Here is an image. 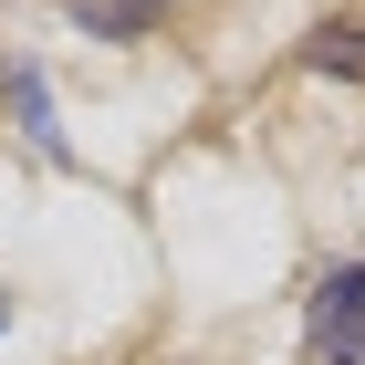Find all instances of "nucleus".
<instances>
[{
    "instance_id": "1",
    "label": "nucleus",
    "mask_w": 365,
    "mask_h": 365,
    "mask_svg": "<svg viewBox=\"0 0 365 365\" xmlns=\"http://www.w3.org/2000/svg\"><path fill=\"white\" fill-rule=\"evenodd\" d=\"M303 344H313V365H355L365 355V272H334L324 292H313Z\"/></svg>"
},
{
    "instance_id": "2",
    "label": "nucleus",
    "mask_w": 365,
    "mask_h": 365,
    "mask_svg": "<svg viewBox=\"0 0 365 365\" xmlns=\"http://www.w3.org/2000/svg\"><path fill=\"white\" fill-rule=\"evenodd\" d=\"M63 11H73L94 42H136V31H157V21H168V0H63Z\"/></svg>"
},
{
    "instance_id": "3",
    "label": "nucleus",
    "mask_w": 365,
    "mask_h": 365,
    "mask_svg": "<svg viewBox=\"0 0 365 365\" xmlns=\"http://www.w3.org/2000/svg\"><path fill=\"white\" fill-rule=\"evenodd\" d=\"M11 115H21V136H31V157H63V125H53V94H42V73H11Z\"/></svg>"
},
{
    "instance_id": "4",
    "label": "nucleus",
    "mask_w": 365,
    "mask_h": 365,
    "mask_svg": "<svg viewBox=\"0 0 365 365\" xmlns=\"http://www.w3.org/2000/svg\"><path fill=\"white\" fill-rule=\"evenodd\" d=\"M313 63L324 73H365V21H324L313 31Z\"/></svg>"
},
{
    "instance_id": "5",
    "label": "nucleus",
    "mask_w": 365,
    "mask_h": 365,
    "mask_svg": "<svg viewBox=\"0 0 365 365\" xmlns=\"http://www.w3.org/2000/svg\"><path fill=\"white\" fill-rule=\"evenodd\" d=\"M0 324H11V303H0Z\"/></svg>"
}]
</instances>
